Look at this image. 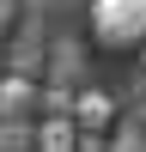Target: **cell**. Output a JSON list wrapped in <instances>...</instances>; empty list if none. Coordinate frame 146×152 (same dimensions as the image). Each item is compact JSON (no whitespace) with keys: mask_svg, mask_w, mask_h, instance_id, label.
Returning a JSON list of instances; mask_svg holds the SVG:
<instances>
[{"mask_svg":"<svg viewBox=\"0 0 146 152\" xmlns=\"http://www.w3.org/2000/svg\"><path fill=\"white\" fill-rule=\"evenodd\" d=\"M91 37L104 49L146 43V0H91Z\"/></svg>","mask_w":146,"mask_h":152,"instance_id":"obj_1","label":"cell"},{"mask_svg":"<svg viewBox=\"0 0 146 152\" xmlns=\"http://www.w3.org/2000/svg\"><path fill=\"white\" fill-rule=\"evenodd\" d=\"M43 110V91H36L24 73H6L0 79V122H31Z\"/></svg>","mask_w":146,"mask_h":152,"instance_id":"obj_2","label":"cell"},{"mask_svg":"<svg viewBox=\"0 0 146 152\" xmlns=\"http://www.w3.org/2000/svg\"><path fill=\"white\" fill-rule=\"evenodd\" d=\"M73 122H79V134H104L110 122H116V104H110L104 91H79L73 97Z\"/></svg>","mask_w":146,"mask_h":152,"instance_id":"obj_3","label":"cell"},{"mask_svg":"<svg viewBox=\"0 0 146 152\" xmlns=\"http://www.w3.org/2000/svg\"><path fill=\"white\" fill-rule=\"evenodd\" d=\"M36 152H79V122L73 116H43L36 122Z\"/></svg>","mask_w":146,"mask_h":152,"instance_id":"obj_4","label":"cell"},{"mask_svg":"<svg viewBox=\"0 0 146 152\" xmlns=\"http://www.w3.org/2000/svg\"><path fill=\"white\" fill-rule=\"evenodd\" d=\"M0 152H36V122H0Z\"/></svg>","mask_w":146,"mask_h":152,"instance_id":"obj_5","label":"cell"},{"mask_svg":"<svg viewBox=\"0 0 146 152\" xmlns=\"http://www.w3.org/2000/svg\"><path fill=\"white\" fill-rule=\"evenodd\" d=\"M73 97H79V91H67V85L43 91V116H73Z\"/></svg>","mask_w":146,"mask_h":152,"instance_id":"obj_6","label":"cell"},{"mask_svg":"<svg viewBox=\"0 0 146 152\" xmlns=\"http://www.w3.org/2000/svg\"><path fill=\"white\" fill-rule=\"evenodd\" d=\"M116 152H146V128H140V122L116 134Z\"/></svg>","mask_w":146,"mask_h":152,"instance_id":"obj_7","label":"cell"},{"mask_svg":"<svg viewBox=\"0 0 146 152\" xmlns=\"http://www.w3.org/2000/svg\"><path fill=\"white\" fill-rule=\"evenodd\" d=\"M140 128H146V104H140Z\"/></svg>","mask_w":146,"mask_h":152,"instance_id":"obj_8","label":"cell"}]
</instances>
